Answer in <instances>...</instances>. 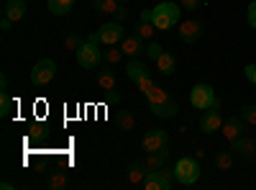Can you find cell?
<instances>
[{"instance_id": "obj_14", "label": "cell", "mask_w": 256, "mask_h": 190, "mask_svg": "<svg viewBox=\"0 0 256 190\" xmlns=\"http://www.w3.org/2000/svg\"><path fill=\"white\" fill-rule=\"evenodd\" d=\"M154 31H156V26H154V21H152V8H148V11H141L136 34H138L144 41H152V39H154Z\"/></svg>"}, {"instance_id": "obj_34", "label": "cell", "mask_w": 256, "mask_h": 190, "mask_svg": "<svg viewBox=\"0 0 256 190\" xmlns=\"http://www.w3.org/2000/svg\"><path fill=\"white\" fill-rule=\"evenodd\" d=\"M246 21H248V26H251V29H256V0L246 8Z\"/></svg>"}, {"instance_id": "obj_9", "label": "cell", "mask_w": 256, "mask_h": 190, "mask_svg": "<svg viewBox=\"0 0 256 190\" xmlns=\"http://www.w3.org/2000/svg\"><path fill=\"white\" fill-rule=\"evenodd\" d=\"M223 129V116H220V108H208L205 116L200 118V131L202 134H216Z\"/></svg>"}, {"instance_id": "obj_37", "label": "cell", "mask_w": 256, "mask_h": 190, "mask_svg": "<svg viewBox=\"0 0 256 190\" xmlns=\"http://www.w3.org/2000/svg\"><path fill=\"white\" fill-rule=\"evenodd\" d=\"M126 16H128V11H126V8H118L113 18H116V21H126Z\"/></svg>"}, {"instance_id": "obj_7", "label": "cell", "mask_w": 256, "mask_h": 190, "mask_svg": "<svg viewBox=\"0 0 256 190\" xmlns=\"http://www.w3.org/2000/svg\"><path fill=\"white\" fill-rule=\"evenodd\" d=\"M205 34V26L202 21L198 18H187V21H180V39L184 41V44H195V41H200Z\"/></svg>"}, {"instance_id": "obj_25", "label": "cell", "mask_w": 256, "mask_h": 190, "mask_svg": "<svg viewBox=\"0 0 256 190\" xmlns=\"http://www.w3.org/2000/svg\"><path fill=\"white\" fill-rule=\"evenodd\" d=\"M116 123H118V129H120V131H131L134 126H136L134 111H118V116H116Z\"/></svg>"}, {"instance_id": "obj_24", "label": "cell", "mask_w": 256, "mask_h": 190, "mask_svg": "<svg viewBox=\"0 0 256 190\" xmlns=\"http://www.w3.org/2000/svg\"><path fill=\"white\" fill-rule=\"evenodd\" d=\"M146 100H148V105H156V103L172 100V95H169V90H164V88H159V85H152V90L146 93Z\"/></svg>"}, {"instance_id": "obj_20", "label": "cell", "mask_w": 256, "mask_h": 190, "mask_svg": "<svg viewBox=\"0 0 256 190\" xmlns=\"http://www.w3.org/2000/svg\"><path fill=\"white\" fill-rule=\"evenodd\" d=\"M126 75L131 77L134 82H138V80H144V77H148V75H152V70H146V65H144V62L134 57V59L126 65Z\"/></svg>"}, {"instance_id": "obj_35", "label": "cell", "mask_w": 256, "mask_h": 190, "mask_svg": "<svg viewBox=\"0 0 256 190\" xmlns=\"http://www.w3.org/2000/svg\"><path fill=\"white\" fill-rule=\"evenodd\" d=\"M244 77L251 82V85H256V65H246L244 67Z\"/></svg>"}, {"instance_id": "obj_10", "label": "cell", "mask_w": 256, "mask_h": 190, "mask_svg": "<svg viewBox=\"0 0 256 190\" xmlns=\"http://www.w3.org/2000/svg\"><path fill=\"white\" fill-rule=\"evenodd\" d=\"M172 185H174L172 177H166L162 170H152V172L146 175V180H144L141 187H144V190H169Z\"/></svg>"}, {"instance_id": "obj_29", "label": "cell", "mask_w": 256, "mask_h": 190, "mask_svg": "<svg viewBox=\"0 0 256 190\" xmlns=\"http://www.w3.org/2000/svg\"><path fill=\"white\" fill-rule=\"evenodd\" d=\"M10 113H13V98L8 95V90H3L0 93V116L8 118Z\"/></svg>"}, {"instance_id": "obj_23", "label": "cell", "mask_w": 256, "mask_h": 190, "mask_svg": "<svg viewBox=\"0 0 256 190\" xmlns=\"http://www.w3.org/2000/svg\"><path fill=\"white\" fill-rule=\"evenodd\" d=\"M72 6H74V0H46V8L54 16H67L72 11Z\"/></svg>"}, {"instance_id": "obj_8", "label": "cell", "mask_w": 256, "mask_h": 190, "mask_svg": "<svg viewBox=\"0 0 256 190\" xmlns=\"http://www.w3.org/2000/svg\"><path fill=\"white\" fill-rule=\"evenodd\" d=\"M169 144V134L164 129H148L146 136L141 139V149L148 154V152H159L164 149V146Z\"/></svg>"}, {"instance_id": "obj_1", "label": "cell", "mask_w": 256, "mask_h": 190, "mask_svg": "<svg viewBox=\"0 0 256 190\" xmlns=\"http://www.w3.org/2000/svg\"><path fill=\"white\" fill-rule=\"evenodd\" d=\"M180 8L177 3H172V0H159V3L152 8V21H154V26L159 31H172L177 24H180Z\"/></svg>"}, {"instance_id": "obj_38", "label": "cell", "mask_w": 256, "mask_h": 190, "mask_svg": "<svg viewBox=\"0 0 256 190\" xmlns=\"http://www.w3.org/2000/svg\"><path fill=\"white\" fill-rule=\"evenodd\" d=\"M0 88H3V90H8V75H6V72L0 75Z\"/></svg>"}, {"instance_id": "obj_21", "label": "cell", "mask_w": 256, "mask_h": 190, "mask_svg": "<svg viewBox=\"0 0 256 190\" xmlns=\"http://www.w3.org/2000/svg\"><path fill=\"white\" fill-rule=\"evenodd\" d=\"M146 175H148V170H146V164H144V162H134V164H128L126 177H128V182H131V185H144Z\"/></svg>"}, {"instance_id": "obj_26", "label": "cell", "mask_w": 256, "mask_h": 190, "mask_svg": "<svg viewBox=\"0 0 256 190\" xmlns=\"http://www.w3.org/2000/svg\"><path fill=\"white\" fill-rule=\"evenodd\" d=\"M92 8L100 11V13H105V16H116V11L120 8V3H118V0H92Z\"/></svg>"}, {"instance_id": "obj_2", "label": "cell", "mask_w": 256, "mask_h": 190, "mask_svg": "<svg viewBox=\"0 0 256 190\" xmlns=\"http://www.w3.org/2000/svg\"><path fill=\"white\" fill-rule=\"evenodd\" d=\"M190 105L198 111H208V108H220V98L216 95L208 82H198L195 88L190 90Z\"/></svg>"}, {"instance_id": "obj_22", "label": "cell", "mask_w": 256, "mask_h": 190, "mask_svg": "<svg viewBox=\"0 0 256 190\" xmlns=\"http://www.w3.org/2000/svg\"><path fill=\"white\" fill-rule=\"evenodd\" d=\"M233 164H236V152H233V149H228V152H218V154H216V167H218L220 172L233 170Z\"/></svg>"}, {"instance_id": "obj_39", "label": "cell", "mask_w": 256, "mask_h": 190, "mask_svg": "<svg viewBox=\"0 0 256 190\" xmlns=\"http://www.w3.org/2000/svg\"><path fill=\"white\" fill-rule=\"evenodd\" d=\"M10 26H13V24H10V21H8V18H3V21H0V29H3V31H8Z\"/></svg>"}, {"instance_id": "obj_19", "label": "cell", "mask_w": 256, "mask_h": 190, "mask_svg": "<svg viewBox=\"0 0 256 190\" xmlns=\"http://www.w3.org/2000/svg\"><path fill=\"white\" fill-rule=\"evenodd\" d=\"M166 157H169V149H166V146H164V149H159V152H148L146 159H144L146 170H148V172H152V170H162V167L166 164Z\"/></svg>"}, {"instance_id": "obj_12", "label": "cell", "mask_w": 256, "mask_h": 190, "mask_svg": "<svg viewBox=\"0 0 256 190\" xmlns=\"http://www.w3.org/2000/svg\"><path fill=\"white\" fill-rule=\"evenodd\" d=\"M230 149L236 152L241 159H254L256 157V141L251 136H238L236 141H230Z\"/></svg>"}, {"instance_id": "obj_28", "label": "cell", "mask_w": 256, "mask_h": 190, "mask_svg": "<svg viewBox=\"0 0 256 190\" xmlns=\"http://www.w3.org/2000/svg\"><path fill=\"white\" fill-rule=\"evenodd\" d=\"M67 182H70L67 172H52V175H49V180H46V185H49L52 190H62V187H67Z\"/></svg>"}, {"instance_id": "obj_16", "label": "cell", "mask_w": 256, "mask_h": 190, "mask_svg": "<svg viewBox=\"0 0 256 190\" xmlns=\"http://www.w3.org/2000/svg\"><path fill=\"white\" fill-rule=\"evenodd\" d=\"M154 62H156V70H159L162 75H166V77L174 75V70H177V57H174L172 52H166V49H164Z\"/></svg>"}, {"instance_id": "obj_4", "label": "cell", "mask_w": 256, "mask_h": 190, "mask_svg": "<svg viewBox=\"0 0 256 190\" xmlns=\"http://www.w3.org/2000/svg\"><path fill=\"white\" fill-rule=\"evenodd\" d=\"M77 62H80V67H84V70H98L100 62H102V52L98 49V41L84 39V44L77 49Z\"/></svg>"}, {"instance_id": "obj_31", "label": "cell", "mask_w": 256, "mask_h": 190, "mask_svg": "<svg viewBox=\"0 0 256 190\" xmlns=\"http://www.w3.org/2000/svg\"><path fill=\"white\" fill-rule=\"evenodd\" d=\"M248 126H256V105H241V113H238Z\"/></svg>"}, {"instance_id": "obj_18", "label": "cell", "mask_w": 256, "mask_h": 190, "mask_svg": "<svg viewBox=\"0 0 256 190\" xmlns=\"http://www.w3.org/2000/svg\"><path fill=\"white\" fill-rule=\"evenodd\" d=\"M152 108V113L154 116H159V118H174L177 113H180V105H177V100L172 98V100H166V103H156V105H148Z\"/></svg>"}, {"instance_id": "obj_15", "label": "cell", "mask_w": 256, "mask_h": 190, "mask_svg": "<svg viewBox=\"0 0 256 190\" xmlns=\"http://www.w3.org/2000/svg\"><path fill=\"white\" fill-rule=\"evenodd\" d=\"M26 0H8L6 8H3V18H8L10 24H18L20 18L26 16Z\"/></svg>"}, {"instance_id": "obj_3", "label": "cell", "mask_w": 256, "mask_h": 190, "mask_svg": "<svg viewBox=\"0 0 256 190\" xmlns=\"http://www.w3.org/2000/svg\"><path fill=\"white\" fill-rule=\"evenodd\" d=\"M174 180L180 185H195L200 180V162L198 157H182L174 164Z\"/></svg>"}, {"instance_id": "obj_36", "label": "cell", "mask_w": 256, "mask_h": 190, "mask_svg": "<svg viewBox=\"0 0 256 190\" xmlns=\"http://www.w3.org/2000/svg\"><path fill=\"white\" fill-rule=\"evenodd\" d=\"M180 6H182L184 11H198V8L202 6V0H180Z\"/></svg>"}, {"instance_id": "obj_32", "label": "cell", "mask_w": 256, "mask_h": 190, "mask_svg": "<svg viewBox=\"0 0 256 190\" xmlns=\"http://www.w3.org/2000/svg\"><path fill=\"white\" fill-rule=\"evenodd\" d=\"M162 52H164V47H162V44H156V41H148V44H146V54L152 57V59H156Z\"/></svg>"}, {"instance_id": "obj_30", "label": "cell", "mask_w": 256, "mask_h": 190, "mask_svg": "<svg viewBox=\"0 0 256 190\" xmlns=\"http://www.w3.org/2000/svg\"><path fill=\"white\" fill-rule=\"evenodd\" d=\"M82 44H84V41L77 34H67V36H64V49H67V52H77Z\"/></svg>"}, {"instance_id": "obj_27", "label": "cell", "mask_w": 256, "mask_h": 190, "mask_svg": "<svg viewBox=\"0 0 256 190\" xmlns=\"http://www.w3.org/2000/svg\"><path fill=\"white\" fill-rule=\"evenodd\" d=\"M120 59H123V49H120V44L108 47V49L102 52V62H108V65H118Z\"/></svg>"}, {"instance_id": "obj_33", "label": "cell", "mask_w": 256, "mask_h": 190, "mask_svg": "<svg viewBox=\"0 0 256 190\" xmlns=\"http://www.w3.org/2000/svg\"><path fill=\"white\" fill-rule=\"evenodd\" d=\"M152 85H154V75H148V77H144V80H138V82H136V88H138L144 95H146L148 90H152Z\"/></svg>"}, {"instance_id": "obj_6", "label": "cell", "mask_w": 256, "mask_h": 190, "mask_svg": "<svg viewBox=\"0 0 256 190\" xmlns=\"http://www.w3.org/2000/svg\"><path fill=\"white\" fill-rule=\"evenodd\" d=\"M54 77H56V62H52V59H38L31 70V82L36 88L49 85Z\"/></svg>"}, {"instance_id": "obj_11", "label": "cell", "mask_w": 256, "mask_h": 190, "mask_svg": "<svg viewBox=\"0 0 256 190\" xmlns=\"http://www.w3.org/2000/svg\"><path fill=\"white\" fill-rule=\"evenodd\" d=\"M244 126H246V121L241 118V116H230V118H226L223 121V136H226V141H236L238 136H244Z\"/></svg>"}, {"instance_id": "obj_13", "label": "cell", "mask_w": 256, "mask_h": 190, "mask_svg": "<svg viewBox=\"0 0 256 190\" xmlns=\"http://www.w3.org/2000/svg\"><path fill=\"white\" fill-rule=\"evenodd\" d=\"M120 49H123V54L126 57H138L141 52H146V47H144V39L134 31V34H128V36H123V41H120Z\"/></svg>"}, {"instance_id": "obj_17", "label": "cell", "mask_w": 256, "mask_h": 190, "mask_svg": "<svg viewBox=\"0 0 256 190\" xmlns=\"http://www.w3.org/2000/svg\"><path fill=\"white\" fill-rule=\"evenodd\" d=\"M98 88L102 93H116L118 90V77L113 70H100L98 72Z\"/></svg>"}, {"instance_id": "obj_40", "label": "cell", "mask_w": 256, "mask_h": 190, "mask_svg": "<svg viewBox=\"0 0 256 190\" xmlns=\"http://www.w3.org/2000/svg\"><path fill=\"white\" fill-rule=\"evenodd\" d=\"M118 3H120V6H126V3H128V0H118Z\"/></svg>"}, {"instance_id": "obj_5", "label": "cell", "mask_w": 256, "mask_h": 190, "mask_svg": "<svg viewBox=\"0 0 256 190\" xmlns=\"http://www.w3.org/2000/svg\"><path fill=\"white\" fill-rule=\"evenodd\" d=\"M126 36V29H123V21H108V24H102L98 29V41L102 47H116L120 44Z\"/></svg>"}]
</instances>
